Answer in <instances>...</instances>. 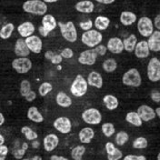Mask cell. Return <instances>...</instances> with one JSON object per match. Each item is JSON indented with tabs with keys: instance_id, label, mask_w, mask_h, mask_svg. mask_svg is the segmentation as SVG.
<instances>
[{
	"instance_id": "obj_42",
	"label": "cell",
	"mask_w": 160,
	"mask_h": 160,
	"mask_svg": "<svg viewBox=\"0 0 160 160\" xmlns=\"http://www.w3.org/2000/svg\"><path fill=\"white\" fill-rule=\"evenodd\" d=\"M93 21L91 19H88V21H85V22H81L79 24V27L81 29H83L84 31H88L90 30L92 28H93Z\"/></svg>"
},
{
	"instance_id": "obj_59",
	"label": "cell",
	"mask_w": 160,
	"mask_h": 160,
	"mask_svg": "<svg viewBox=\"0 0 160 160\" xmlns=\"http://www.w3.org/2000/svg\"><path fill=\"white\" fill-rule=\"evenodd\" d=\"M31 160H43V159H42V158H41L40 156L37 155V156H34V157L31 158Z\"/></svg>"
},
{
	"instance_id": "obj_47",
	"label": "cell",
	"mask_w": 160,
	"mask_h": 160,
	"mask_svg": "<svg viewBox=\"0 0 160 160\" xmlns=\"http://www.w3.org/2000/svg\"><path fill=\"white\" fill-rule=\"evenodd\" d=\"M123 160H147V158L143 155H127L126 157H124Z\"/></svg>"
},
{
	"instance_id": "obj_8",
	"label": "cell",
	"mask_w": 160,
	"mask_h": 160,
	"mask_svg": "<svg viewBox=\"0 0 160 160\" xmlns=\"http://www.w3.org/2000/svg\"><path fill=\"white\" fill-rule=\"evenodd\" d=\"M138 29L142 37L149 38L154 32V25L152 20L148 17H142L138 22Z\"/></svg>"
},
{
	"instance_id": "obj_17",
	"label": "cell",
	"mask_w": 160,
	"mask_h": 160,
	"mask_svg": "<svg viewBox=\"0 0 160 160\" xmlns=\"http://www.w3.org/2000/svg\"><path fill=\"white\" fill-rule=\"evenodd\" d=\"M107 49H108L113 54L119 55L124 51V46L123 41L118 38H112L108 42Z\"/></svg>"
},
{
	"instance_id": "obj_62",
	"label": "cell",
	"mask_w": 160,
	"mask_h": 160,
	"mask_svg": "<svg viewBox=\"0 0 160 160\" xmlns=\"http://www.w3.org/2000/svg\"><path fill=\"white\" fill-rule=\"evenodd\" d=\"M158 160H160V153H158Z\"/></svg>"
},
{
	"instance_id": "obj_33",
	"label": "cell",
	"mask_w": 160,
	"mask_h": 160,
	"mask_svg": "<svg viewBox=\"0 0 160 160\" xmlns=\"http://www.w3.org/2000/svg\"><path fill=\"white\" fill-rule=\"evenodd\" d=\"M85 152H86L85 146H83V145L77 146L71 150V158L74 160H82Z\"/></svg>"
},
{
	"instance_id": "obj_18",
	"label": "cell",
	"mask_w": 160,
	"mask_h": 160,
	"mask_svg": "<svg viewBox=\"0 0 160 160\" xmlns=\"http://www.w3.org/2000/svg\"><path fill=\"white\" fill-rule=\"evenodd\" d=\"M15 54L18 58H28L29 56L30 51L26 45L25 39L23 38H18L16 41L15 44Z\"/></svg>"
},
{
	"instance_id": "obj_22",
	"label": "cell",
	"mask_w": 160,
	"mask_h": 160,
	"mask_svg": "<svg viewBox=\"0 0 160 160\" xmlns=\"http://www.w3.org/2000/svg\"><path fill=\"white\" fill-rule=\"evenodd\" d=\"M35 26L31 23V22H24L21 25L18 26V31L19 33V35L22 38H28L30 36H32L35 32Z\"/></svg>"
},
{
	"instance_id": "obj_31",
	"label": "cell",
	"mask_w": 160,
	"mask_h": 160,
	"mask_svg": "<svg viewBox=\"0 0 160 160\" xmlns=\"http://www.w3.org/2000/svg\"><path fill=\"white\" fill-rule=\"evenodd\" d=\"M126 121L128 122L131 125L135 126V127H141L143 124V121L139 118L138 114L135 111H131V112L127 114Z\"/></svg>"
},
{
	"instance_id": "obj_21",
	"label": "cell",
	"mask_w": 160,
	"mask_h": 160,
	"mask_svg": "<svg viewBox=\"0 0 160 160\" xmlns=\"http://www.w3.org/2000/svg\"><path fill=\"white\" fill-rule=\"evenodd\" d=\"M88 85L95 87L97 88H101L103 87V78L98 72L92 71L88 77Z\"/></svg>"
},
{
	"instance_id": "obj_20",
	"label": "cell",
	"mask_w": 160,
	"mask_h": 160,
	"mask_svg": "<svg viewBox=\"0 0 160 160\" xmlns=\"http://www.w3.org/2000/svg\"><path fill=\"white\" fill-rule=\"evenodd\" d=\"M75 8L77 11L84 14H90L95 9V5L90 0H83L78 2L75 6Z\"/></svg>"
},
{
	"instance_id": "obj_49",
	"label": "cell",
	"mask_w": 160,
	"mask_h": 160,
	"mask_svg": "<svg viewBox=\"0 0 160 160\" xmlns=\"http://www.w3.org/2000/svg\"><path fill=\"white\" fill-rule=\"evenodd\" d=\"M51 61V63L52 64H54V65H59L60 63L63 61V58L60 56V55H54V57L52 58V59L50 60Z\"/></svg>"
},
{
	"instance_id": "obj_19",
	"label": "cell",
	"mask_w": 160,
	"mask_h": 160,
	"mask_svg": "<svg viewBox=\"0 0 160 160\" xmlns=\"http://www.w3.org/2000/svg\"><path fill=\"white\" fill-rule=\"evenodd\" d=\"M148 45L150 51L153 52H159L160 51V31L154 30L152 35L149 37Z\"/></svg>"
},
{
	"instance_id": "obj_1",
	"label": "cell",
	"mask_w": 160,
	"mask_h": 160,
	"mask_svg": "<svg viewBox=\"0 0 160 160\" xmlns=\"http://www.w3.org/2000/svg\"><path fill=\"white\" fill-rule=\"evenodd\" d=\"M23 10L37 16H44L48 11V6L42 0H28L23 4Z\"/></svg>"
},
{
	"instance_id": "obj_23",
	"label": "cell",
	"mask_w": 160,
	"mask_h": 160,
	"mask_svg": "<svg viewBox=\"0 0 160 160\" xmlns=\"http://www.w3.org/2000/svg\"><path fill=\"white\" fill-rule=\"evenodd\" d=\"M78 138L81 143L83 144H89L90 142L95 138V131L91 128H84L80 130L78 133Z\"/></svg>"
},
{
	"instance_id": "obj_45",
	"label": "cell",
	"mask_w": 160,
	"mask_h": 160,
	"mask_svg": "<svg viewBox=\"0 0 160 160\" xmlns=\"http://www.w3.org/2000/svg\"><path fill=\"white\" fill-rule=\"evenodd\" d=\"M150 98L156 103L160 102V92L158 89H153L150 93Z\"/></svg>"
},
{
	"instance_id": "obj_9",
	"label": "cell",
	"mask_w": 160,
	"mask_h": 160,
	"mask_svg": "<svg viewBox=\"0 0 160 160\" xmlns=\"http://www.w3.org/2000/svg\"><path fill=\"white\" fill-rule=\"evenodd\" d=\"M12 68L19 74H26L32 68V62L28 58H18L12 61Z\"/></svg>"
},
{
	"instance_id": "obj_50",
	"label": "cell",
	"mask_w": 160,
	"mask_h": 160,
	"mask_svg": "<svg viewBox=\"0 0 160 160\" xmlns=\"http://www.w3.org/2000/svg\"><path fill=\"white\" fill-rule=\"evenodd\" d=\"M154 28H156L157 30L160 29V15H158L155 18V21H154Z\"/></svg>"
},
{
	"instance_id": "obj_11",
	"label": "cell",
	"mask_w": 160,
	"mask_h": 160,
	"mask_svg": "<svg viewBox=\"0 0 160 160\" xmlns=\"http://www.w3.org/2000/svg\"><path fill=\"white\" fill-rule=\"evenodd\" d=\"M98 55L94 49H88L80 53L78 62L85 66H93L97 61Z\"/></svg>"
},
{
	"instance_id": "obj_32",
	"label": "cell",
	"mask_w": 160,
	"mask_h": 160,
	"mask_svg": "<svg viewBox=\"0 0 160 160\" xmlns=\"http://www.w3.org/2000/svg\"><path fill=\"white\" fill-rule=\"evenodd\" d=\"M15 29V26L12 23H8L7 25H5L4 27H2V28L0 29V38L4 40H7L9 38L13 33V31Z\"/></svg>"
},
{
	"instance_id": "obj_30",
	"label": "cell",
	"mask_w": 160,
	"mask_h": 160,
	"mask_svg": "<svg viewBox=\"0 0 160 160\" xmlns=\"http://www.w3.org/2000/svg\"><path fill=\"white\" fill-rule=\"evenodd\" d=\"M138 43V38L136 35L132 34L128 36V38H125L123 41V46H124V50L128 52H133L135 49V47Z\"/></svg>"
},
{
	"instance_id": "obj_61",
	"label": "cell",
	"mask_w": 160,
	"mask_h": 160,
	"mask_svg": "<svg viewBox=\"0 0 160 160\" xmlns=\"http://www.w3.org/2000/svg\"><path fill=\"white\" fill-rule=\"evenodd\" d=\"M155 113H156V116H158V118L160 117V108H157V109L155 110Z\"/></svg>"
},
{
	"instance_id": "obj_2",
	"label": "cell",
	"mask_w": 160,
	"mask_h": 160,
	"mask_svg": "<svg viewBox=\"0 0 160 160\" xmlns=\"http://www.w3.org/2000/svg\"><path fill=\"white\" fill-rule=\"evenodd\" d=\"M103 40V36L98 30L90 29L88 31H85L81 37V41L84 45L89 48H96L100 45Z\"/></svg>"
},
{
	"instance_id": "obj_46",
	"label": "cell",
	"mask_w": 160,
	"mask_h": 160,
	"mask_svg": "<svg viewBox=\"0 0 160 160\" xmlns=\"http://www.w3.org/2000/svg\"><path fill=\"white\" fill-rule=\"evenodd\" d=\"M8 148L5 145L0 146V160H6L7 156L8 154Z\"/></svg>"
},
{
	"instance_id": "obj_41",
	"label": "cell",
	"mask_w": 160,
	"mask_h": 160,
	"mask_svg": "<svg viewBox=\"0 0 160 160\" xmlns=\"http://www.w3.org/2000/svg\"><path fill=\"white\" fill-rule=\"evenodd\" d=\"M26 154V150L23 149L22 148H18L13 151V156L16 159H22Z\"/></svg>"
},
{
	"instance_id": "obj_54",
	"label": "cell",
	"mask_w": 160,
	"mask_h": 160,
	"mask_svg": "<svg viewBox=\"0 0 160 160\" xmlns=\"http://www.w3.org/2000/svg\"><path fill=\"white\" fill-rule=\"evenodd\" d=\"M96 1L100 4H104V5H110L115 2V0H96Z\"/></svg>"
},
{
	"instance_id": "obj_56",
	"label": "cell",
	"mask_w": 160,
	"mask_h": 160,
	"mask_svg": "<svg viewBox=\"0 0 160 160\" xmlns=\"http://www.w3.org/2000/svg\"><path fill=\"white\" fill-rule=\"evenodd\" d=\"M4 123H5V117L2 113H0V127L3 126Z\"/></svg>"
},
{
	"instance_id": "obj_27",
	"label": "cell",
	"mask_w": 160,
	"mask_h": 160,
	"mask_svg": "<svg viewBox=\"0 0 160 160\" xmlns=\"http://www.w3.org/2000/svg\"><path fill=\"white\" fill-rule=\"evenodd\" d=\"M28 118L35 123H42L44 121V117L38 109L37 107H30L28 110Z\"/></svg>"
},
{
	"instance_id": "obj_25",
	"label": "cell",
	"mask_w": 160,
	"mask_h": 160,
	"mask_svg": "<svg viewBox=\"0 0 160 160\" xmlns=\"http://www.w3.org/2000/svg\"><path fill=\"white\" fill-rule=\"evenodd\" d=\"M137 21V16L130 11H123L120 15V22L124 26H131Z\"/></svg>"
},
{
	"instance_id": "obj_14",
	"label": "cell",
	"mask_w": 160,
	"mask_h": 160,
	"mask_svg": "<svg viewBox=\"0 0 160 160\" xmlns=\"http://www.w3.org/2000/svg\"><path fill=\"white\" fill-rule=\"evenodd\" d=\"M134 52L135 56L138 58H147L148 57H149L150 50L148 48V42L146 40H142L137 43Z\"/></svg>"
},
{
	"instance_id": "obj_43",
	"label": "cell",
	"mask_w": 160,
	"mask_h": 160,
	"mask_svg": "<svg viewBox=\"0 0 160 160\" xmlns=\"http://www.w3.org/2000/svg\"><path fill=\"white\" fill-rule=\"evenodd\" d=\"M60 56H61L63 58L69 59V58H73V56H74V52H73V50L71 49V48H65V49L62 50V52H61Z\"/></svg>"
},
{
	"instance_id": "obj_44",
	"label": "cell",
	"mask_w": 160,
	"mask_h": 160,
	"mask_svg": "<svg viewBox=\"0 0 160 160\" xmlns=\"http://www.w3.org/2000/svg\"><path fill=\"white\" fill-rule=\"evenodd\" d=\"M95 52L97 53V55L98 56H101V57H103V56H105L106 55V53H107V47L106 46H104V45H98V46H97L96 48H95Z\"/></svg>"
},
{
	"instance_id": "obj_35",
	"label": "cell",
	"mask_w": 160,
	"mask_h": 160,
	"mask_svg": "<svg viewBox=\"0 0 160 160\" xmlns=\"http://www.w3.org/2000/svg\"><path fill=\"white\" fill-rule=\"evenodd\" d=\"M118 68V63L114 58H108L103 62V69L108 73H112Z\"/></svg>"
},
{
	"instance_id": "obj_7",
	"label": "cell",
	"mask_w": 160,
	"mask_h": 160,
	"mask_svg": "<svg viewBox=\"0 0 160 160\" xmlns=\"http://www.w3.org/2000/svg\"><path fill=\"white\" fill-rule=\"evenodd\" d=\"M148 77L152 82L160 80V61L158 58H152L148 65Z\"/></svg>"
},
{
	"instance_id": "obj_53",
	"label": "cell",
	"mask_w": 160,
	"mask_h": 160,
	"mask_svg": "<svg viewBox=\"0 0 160 160\" xmlns=\"http://www.w3.org/2000/svg\"><path fill=\"white\" fill-rule=\"evenodd\" d=\"M54 52L53 51H51V50H48V51H47L46 53H45V58H47L48 60H51L52 59V58L54 57Z\"/></svg>"
},
{
	"instance_id": "obj_51",
	"label": "cell",
	"mask_w": 160,
	"mask_h": 160,
	"mask_svg": "<svg viewBox=\"0 0 160 160\" xmlns=\"http://www.w3.org/2000/svg\"><path fill=\"white\" fill-rule=\"evenodd\" d=\"M38 31H39L40 35L42 36V37H48V34H49V32L48 31H47V30L45 29L42 26H40L39 28H38Z\"/></svg>"
},
{
	"instance_id": "obj_34",
	"label": "cell",
	"mask_w": 160,
	"mask_h": 160,
	"mask_svg": "<svg viewBox=\"0 0 160 160\" xmlns=\"http://www.w3.org/2000/svg\"><path fill=\"white\" fill-rule=\"evenodd\" d=\"M21 133L25 136V138L27 139L30 140V141L38 139V133L33 129H31L29 127H28V126H25V127H23L21 128Z\"/></svg>"
},
{
	"instance_id": "obj_57",
	"label": "cell",
	"mask_w": 160,
	"mask_h": 160,
	"mask_svg": "<svg viewBox=\"0 0 160 160\" xmlns=\"http://www.w3.org/2000/svg\"><path fill=\"white\" fill-rule=\"evenodd\" d=\"M21 148H22L23 149H25L26 151H27L28 148V144L27 142H23V143H22V147H21Z\"/></svg>"
},
{
	"instance_id": "obj_29",
	"label": "cell",
	"mask_w": 160,
	"mask_h": 160,
	"mask_svg": "<svg viewBox=\"0 0 160 160\" xmlns=\"http://www.w3.org/2000/svg\"><path fill=\"white\" fill-rule=\"evenodd\" d=\"M110 25V19L104 16H98L95 19V27L99 31H104L108 28Z\"/></svg>"
},
{
	"instance_id": "obj_28",
	"label": "cell",
	"mask_w": 160,
	"mask_h": 160,
	"mask_svg": "<svg viewBox=\"0 0 160 160\" xmlns=\"http://www.w3.org/2000/svg\"><path fill=\"white\" fill-rule=\"evenodd\" d=\"M56 102L59 107H62V108H69L72 105L71 98L62 91L58 93V95L56 97Z\"/></svg>"
},
{
	"instance_id": "obj_4",
	"label": "cell",
	"mask_w": 160,
	"mask_h": 160,
	"mask_svg": "<svg viewBox=\"0 0 160 160\" xmlns=\"http://www.w3.org/2000/svg\"><path fill=\"white\" fill-rule=\"evenodd\" d=\"M58 26H59L61 35L65 39L70 42V43H74L77 41L78 32H77L76 27L72 21H68L67 23L59 22Z\"/></svg>"
},
{
	"instance_id": "obj_5",
	"label": "cell",
	"mask_w": 160,
	"mask_h": 160,
	"mask_svg": "<svg viewBox=\"0 0 160 160\" xmlns=\"http://www.w3.org/2000/svg\"><path fill=\"white\" fill-rule=\"evenodd\" d=\"M122 82L125 86L138 88L142 83V78H141L139 71L137 68H131L128 70L123 75Z\"/></svg>"
},
{
	"instance_id": "obj_15",
	"label": "cell",
	"mask_w": 160,
	"mask_h": 160,
	"mask_svg": "<svg viewBox=\"0 0 160 160\" xmlns=\"http://www.w3.org/2000/svg\"><path fill=\"white\" fill-rule=\"evenodd\" d=\"M106 151L108 154V160H120L123 158L122 151L116 148L114 143L112 142H107L106 146Z\"/></svg>"
},
{
	"instance_id": "obj_60",
	"label": "cell",
	"mask_w": 160,
	"mask_h": 160,
	"mask_svg": "<svg viewBox=\"0 0 160 160\" xmlns=\"http://www.w3.org/2000/svg\"><path fill=\"white\" fill-rule=\"evenodd\" d=\"M44 3H56L58 2V0H42Z\"/></svg>"
},
{
	"instance_id": "obj_24",
	"label": "cell",
	"mask_w": 160,
	"mask_h": 160,
	"mask_svg": "<svg viewBox=\"0 0 160 160\" xmlns=\"http://www.w3.org/2000/svg\"><path fill=\"white\" fill-rule=\"evenodd\" d=\"M58 26L57 20L52 15H44L42 18V27L48 32L55 29Z\"/></svg>"
},
{
	"instance_id": "obj_38",
	"label": "cell",
	"mask_w": 160,
	"mask_h": 160,
	"mask_svg": "<svg viewBox=\"0 0 160 160\" xmlns=\"http://www.w3.org/2000/svg\"><path fill=\"white\" fill-rule=\"evenodd\" d=\"M148 146V142L147 138L144 137H139L136 138L133 142V148L136 149H144V148H147Z\"/></svg>"
},
{
	"instance_id": "obj_55",
	"label": "cell",
	"mask_w": 160,
	"mask_h": 160,
	"mask_svg": "<svg viewBox=\"0 0 160 160\" xmlns=\"http://www.w3.org/2000/svg\"><path fill=\"white\" fill-rule=\"evenodd\" d=\"M40 146V142L38 140H33L32 141V147L34 148H38Z\"/></svg>"
},
{
	"instance_id": "obj_12",
	"label": "cell",
	"mask_w": 160,
	"mask_h": 160,
	"mask_svg": "<svg viewBox=\"0 0 160 160\" xmlns=\"http://www.w3.org/2000/svg\"><path fill=\"white\" fill-rule=\"evenodd\" d=\"M25 42H26V45L28 46L30 52H33L35 54H39L42 51L43 43H42L41 38H39L38 36L32 35L28 38H27L25 39Z\"/></svg>"
},
{
	"instance_id": "obj_16",
	"label": "cell",
	"mask_w": 160,
	"mask_h": 160,
	"mask_svg": "<svg viewBox=\"0 0 160 160\" xmlns=\"http://www.w3.org/2000/svg\"><path fill=\"white\" fill-rule=\"evenodd\" d=\"M59 144V138L55 134H48L44 138V148L47 152L55 150Z\"/></svg>"
},
{
	"instance_id": "obj_13",
	"label": "cell",
	"mask_w": 160,
	"mask_h": 160,
	"mask_svg": "<svg viewBox=\"0 0 160 160\" xmlns=\"http://www.w3.org/2000/svg\"><path fill=\"white\" fill-rule=\"evenodd\" d=\"M137 113L138 114L139 118L142 121L145 122H148L151 120L155 119L156 118V113L155 110L153 109L151 107L148 105H142L138 108V109L137 111Z\"/></svg>"
},
{
	"instance_id": "obj_6",
	"label": "cell",
	"mask_w": 160,
	"mask_h": 160,
	"mask_svg": "<svg viewBox=\"0 0 160 160\" xmlns=\"http://www.w3.org/2000/svg\"><path fill=\"white\" fill-rule=\"evenodd\" d=\"M82 119L88 125H98L102 121V114L98 109L91 108L82 113Z\"/></svg>"
},
{
	"instance_id": "obj_40",
	"label": "cell",
	"mask_w": 160,
	"mask_h": 160,
	"mask_svg": "<svg viewBox=\"0 0 160 160\" xmlns=\"http://www.w3.org/2000/svg\"><path fill=\"white\" fill-rule=\"evenodd\" d=\"M20 95L22 97H25L30 90H31V84L28 80L24 79L20 83Z\"/></svg>"
},
{
	"instance_id": "obj_10",
	"label": "cell",
	"mask_w": 160,
	"mask_h": 160,
	"mask_svg": "<svg viewBox=\"0 0 160 160\" xmlns=\"http://www.w3.org/2000/svg\"><path fill=\"white\" fill-rule=\"evenodd\" d=\"M54 128L61 134H68L72 129V123L68 118L67 117H60L54 121L53 123Z\"/></svg>"
},
{
	"instance_id": "obj_3",
	"label": "cell",
	"mask_w": 160,
	"mask_h": 160,
	"mask_svg": "<svg viewBox=\"0 0 160 160\" xmlns=\"http://www.w3.org/2000/svg\"><path fill=\"white\" fill-rule=\"evenodd\" d=\"M88 86V82L85 78L81 75H78L70 87V92L74 97L81 98L87 94Z\"/></svg>"
},
{
	"instance_id": "obj_39",
	"label": "cell",
	"mask_w": 160,
	"mask_h": 160,
	"mask_svg": "<svg viewBox=\"0 0 160 160\" xmlns=\"http://www.w3.org/2000/svg\"><path fill=\"white\" fill-rule=\"evenodd\" d=\"M53 90V86L49 82H44L39 86L38 93L41 97H46L49 92Z\"/></svg>"
},
{
	"instance_id": "obj_37",
	"label": "cell",
	"mask_w": 160,
	"mask_h": 160,
	"mask_svg": "<svg viewBox=\"0 0 160 160\" xmlns=\"http://www.w3.org/2000/svg\"><path fill=\"white\" fill-rule=\"evenodd\" d=\"M128 140L129 136L126 131H119L118 133H117V136L115 138V141L118 146H124Z\"/></svg>"
},
{
	"instance_id": "obj_58",
	"label": "cell",
	"mask_w": 160,
	"mask_h": 160,
	"mask_svg": "<svg viewBox=\"0 0 160 160\" xmlns=\"http://www.w3.org/2000/svg\"><path fill=\"white\" fill-rule=\"evenodd\" d=\"M5 144V138L2 134H0V146H3Z\"/></svg>"
},
{
	"instance_id": "obj_26",
	"label": "cell",
	"mask_w": 160,
	"mask_h": 160,
	"mask_svg": "<svg viewBox=\"0 0 160 160\" xmlns=\"http://www.w3.org/2000/svg\"><path fill=\"white\" fill-rule=\"evenodd\" d=\"M103 102L105 104V107L110 111L116 110L119 106L118 99L114 95H106L103 98Z\"/></svg>"
},
{
	"instance_id": "obj_36",
	"label": "cell",
	"mask_w": 160,
	"mask_h": 160,
	"mask_svg": "<svg viewBox=\"0 0 160 160\" xmlns=\"http://www.w3.org/2000/svg\"><path fill=\"white\" fill-rule=\"evenodd\" d=\"M102 132H103L104 136L107 137V138L112 137V136L116 133V128H115L114 124L109 123V122L104 123V124L102 125Z\"/></svg>"
},
{
	"instance_id": "obj_52",
	"label": "cell",
	"mask_w": 160,
	"mask_h": 160,
	"mask_svg": "<svg viewBox=\"0 0 160 160\" xmlns=\"http://www.w3.org/2000/svg\"><path fill=\"white\" fill-rule=\"evenodd\" d=\"M50 160H69L68 158L63 157V156H57V155H53L51 156Z\"/></svg>"
},
{
	"instance_id": "obj_48",
	"label": "cell",
	"mask_w": 160,
	"mask_h": 160,
	"mask_svg": "<svg viewBox=\"0 0 160 160\" xmlns=\"http://www.w3.org/2000/svg\"><path fill=\"white\" fill-rule=\"evenodd\" d=\"M25 98H26V100H27L28 102H32V101H34V100L37 98V94H36L35 91L30 90L29 92L25 96Z\"/></svg>"
},
{
	"instance_id": "obj_63",
	"label": "cell",
	"mask_w": 160,
	"mask_h": 160,
	"mask_svg": "<svg viewBox=\"0 0 160 160\" xmlns=\"http://www.w3.org/2000/svg\"><path fill=\"white\" fill-rule=\"evenodd\" d=\"M22 160H29V159H28V158H23Z\"/></svg>"
}]
</instances>
